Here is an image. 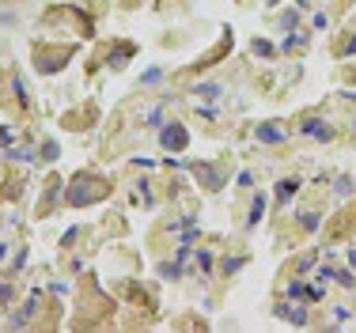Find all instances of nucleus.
<instances>
[{"instance_id": "obj_1", "label": "nucleus", "mask_w": 356, "mask_h": 333, "mask_svg": "<svg viewBox=\"0 0 356 333\" xmlns=\"http://www.w3.org/2000/svg\"><path fill=\"white\" fill-rule=\"evenodd\" d=\"M163 144L174 148V152H182V148H186V129H178V125L163 129Z\"/></svg>"}, {"instance_id": "obj_2", "label": "nucleus", "mask_w": 356, "mask_h": 333, "mask_svg": "<svg viewBox=\"0 0 356 333\" xmlns=\"http://www.w3.org/2000/svg\"><path fill=\"white\" fill-rule=\"evenodd\" d=\"M303 133H307V137H314V140H330L333 137V129L326 125V121H307Z\"/></svg>"}, {"instance_id": "obj_3", "label": "nucleus", "mask_w": 356, "mask_h": 333, "mask_svg": "<svg viewBox=\"0 0 356 333\" xmlns=\"http://www.w3.org/2000/svg\"><path fill=\"white\" fill-rule=\"evenodd\" d=\"M296 189H299V182H296V178H284V182H280V189H277V201L284 205L288 197H296Z\"/></svg>"}, {"instance_id": "obj_4", "label": "nucleus", "mask_w": 356, "mask_h": 333, "mask_svg": "<svg viewBox=\"0 0 356 333\" xmlns=\"http://www.w3.org/2000/svg\"><path fill=\"white\" fill-rule=\"evenodd\" d=\"M258 140H265V144H277V140H284V133H280V129H273V125H262V129H258Z\"/></svg>"}, {"instance_id": "obj_5", "label": "nucleus", "mask_w": 356, "mask_h": 333, "mask_svg": "<svg viewBox=\"0 0 356 333\" xmlns=\"http://www.w3.org/2000/svg\"><path fill=\"white\" fill-rule=\"evenodd\" d=\"M197 178H205L209 186H220V178H216V171H212V167H197Z\"/></svg>"}, {"instance_id": "obj_6", "label": "nucleus", "mask_w": 356, "mask_h": 333, "mask_svg": "<svg viewBox=\"0 0 356 333\" xmlns=\"http://www.w3.org/2000/svg\"><path fill=\"white\" fill-rule=\"evenodd\" d=\"M262 212H265V201L258 197V201H254V212H250V220H246V223H250V227H258V220H262Z\"/></svg>"}, {"instance_id": "obj_7", "label": "nucleus", "mask_w": 356, "mask_h": 333, "mask_svg": "<svg viewBox=\"0 0 356 333\" xmlns=\"http://www.w3.org/2000/svg\"><path fill=\"white\" fill-rule=\"evenodd\" d=\"M197 95H201V99H216L220 87H216V84H201V87H197Z\"/></svg>"}, {"instance_id": "obj_8", "label": "nucleus", "mask_w": 356, "mask_h": 333, "mask_svg": "<svg viewBox=\"0 0 356 333\" xmlns=\"http://www.w3.org/2000/svg\"><path fill=\"white\" fill-rule=\"evenodd\" d=\"M197 269H201V273H209V269H212V254H209V250L197 254Z\"/></svg>"}, {"instance_id": "obj_9", "label": "nucleus", "mask_w": 356, "mask_h": 333, "mask_svg": "<svg viewBox=\"0 0 356 333\" xmlns=\"http://www.w3.org/2000/svg\"><path fill=\"white\" fill-rule=\"evenodd\" d=\"M12 91H16V95H19V103H27V84H23V80H19V76H16V80H12Z\"/></svg>"}, {"instance_id": "obj_10", "label": "nucleus", "mask_w": 356, "mask_h": 333, "mask_svg": "<svg viewBox=\"0 0 356 333\" xmlns=\"http://www.w3.org/2000/svg\"><path fill=\"white\" fill-rule=\"evenodd\" d=\"M303 227L314 231V227H318V216H314V212H303Z\"/></svg>"}, {"instance_id": "obj_11", "label": "nucleus", "mask_w": 356, "mask_h": 333, "mask_svg": "<svg viewBox=\"0 0 356 333\" xmlns=\"http://www.w3.org/2000/svg\"><path fill=\"white\" fill-rule=\"evenodd\" d=\"M224 269H228V273H235V269H243V257H228V261H224Z\"/></svg>"}]
</instances>
